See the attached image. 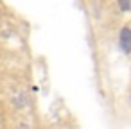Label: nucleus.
<instances>
[{"mask_svg": "<svg viewBox=\"0 0 131 129\" xmlns=\"http://www.w3.org/2000/svg\"><path fill=\"white\" fill-rule=\"evenodd\" d=\"M118 7H120L122 11H129V9H131V4H127V2H118Z\"/></svg>", "mask_w": 131, "mask_h": 129, "instance_id": "f03ea898", "label": "nucleus"}, {"mask_svg": "<svg viewBox=\"0 0 131 129\" xmlns=\"http://www.w3.org/2000/svg\"><path fill=\"white\" fill-rule=\"evenodd\" d=\"M118 47L124 54H131V25H124L118 32Z\"/></svg>", "mask_w": 131, "mask_h": 129, "instance_id": "f257e3e1", "label": "nucleus"}]
</instances>
